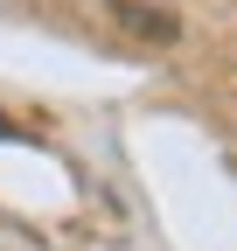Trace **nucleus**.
<instances>
[{"instance_id":"nucleus-1","label":"nucleus","mask_w":237,"mask_h":251,"mask_svg":"<svg viewBox=\"0 0 237 251\" xmlns=\"http://www.w3.org/2000/svg\"><path fill=\"white\" fill-rule=\"evenodd\" d=\"M118 14H126V21L140 28V35H161V42L174 35V21H167V14H146V7H118Z\"/></svg>"}]
</instances>
